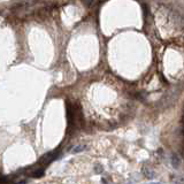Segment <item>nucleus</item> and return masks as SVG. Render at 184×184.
<instances>
[{
  "mask_svg": "<svg viewBox=\"0 0 184 184\" xmlns=\"http://www.w3.org/2000/svg\"><path fill=\"white\" fill-rule=\"evenodd\" d=\"M59 154L58 152H51V153H47V154H45L44 157L42 158V160H40V162L42 163H50L51 161H53L54 159L58 157Z\"/></svg>",
  "mask_w": 184,
  "mask_h": 184,
  "instance_id": "obj_1",
  "label": "nucleus"
},
{
  "mask_svg": "<svg viewBox=\"0 0 184 184\" xmlns=\"http://www.w3.org/2000/svg\"><path fill=\"white\" fill-rule=\"evenodd\" d=\"M153 184H158V183H153Z\"/></svg>",
  "mask_w": 184,
  "mask_h": 184,
  "instance_id": "obj_7",
  "label": "nucleus"
},
{
  "mask_svg": "<svg viewBox=\"0 0 184 184\" xmlns=\"http://www.w3.org/2000/svg\"><path fill=\"white\" fill-rule=\"evenodd\" d=\"M85 148H86L85 145H77V146H74L70 151H71V153H78L81 151H84Z\"/></svg>",
  "mask_w": 184,
  "mask_h": 184,
  "instance_id": "obj_2",
  "label": "nucleus"
},
{
  "mask_svg": "<svg viewBox=\"0 0 184 184\" xmlns=\"http://www.w3.org/2000/svg\"><path fill=\"white\" fill-rule=\"evenodd\" d=\"M43 175H44V169H37V170H35V173L32 174L33 177H40Z\"/></svg>",
  "mask_w": 184,
  "mask_h": 184,
  "instance_id": "obj_5",
  "label": "nucleus"
},
{
  "mask_svg": "<svg viewBox=\"0 0 184 184\" xmlns=\"http://www.w3.org/2000/svg\"><path fill=\"white\" fill-rule=\"evenodd\" d=\"M172 161H173V166L174 167H179V158L176 155V154H174L173 158H172Z\"/></svg>",
  "mask_w": 184,
  "mask_h": 184,
  "instance_id": "obj_4",
  "label": "nucleus"
},
{
  "mask_svg": "<svg viewBox=\"0 0 184 184\" xmlns=\"http://www.w3.org/2000/svg\"><path fill=\"white\" fill-rule=\"evenodd\" d=\"M92 1H93V0H83V2H84L85 5H88V6H89L90 4L92 2Z\"/></svg>",
  "mask_w": 184,
  "mask_h": 184,
  "instance_id": "obj_6",
  "label": "nucleus"
},
{
  "mask_svg": "<svg viewBox=\"0 0 184 184\" xmlns=\"http://www.w3.org/2000/svg\"><path fill=\"white\" fill-rule=\"evenodd\" d=\"M144 174L146 175V177H148V179H152L153 176H154V173L152 172V169L151 168H147V167H144Z\"/></svg>",
  "mask_w": 184,
  "mask_h": 184,
  "instance_id": "obj_3",
  "label": "nucleus"
}]
</instances>
